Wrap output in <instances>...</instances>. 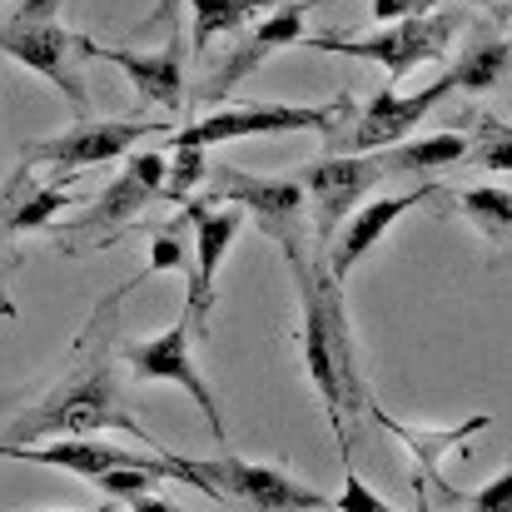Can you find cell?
I'll return each instance as SVG.
<instances>
[{
	"label": "cell",
	"mask_w": 512,
	"mask_h": 512,
	"mask_svg": "<svg viewBox=\"0 0 512 512\" xmlns=\"http://www.w3.org/2000/svg\"><path fill=\"white\" fill-rule=\"evenodd\" d=\"M184 219L194 224V259H189V274H184V319L194 329V339L209 329V309H214V284H219V269L244 229V209L239 204H224V199H209V194H189L184 199Z\"/></svg>",
	"instance_id": "6"
},
{
	"label": "cell",
	"mask_w": 512,
	"mask_h": 512,
	"mask_svg": "<svg viewBox=\"0 0 512 512\" xmlns=\"http://www.w3.org/2000/svg\"><path fill=\"white\" fill-rule=\"evenodd\" d=\"M353 110V95L343 90L339 100L329 105H279V100H249V105H229V110H214L194 125H184L170 145H184V150H214V145H229V140H249V135H324L334 140L343 130Z\"/></svg>",
	"instance_id": "3"
},
{
	"label": "cell",
	"mask_w": 512,
	"mask_h": 512,
	"mask_svg": "<svg viewBox=\"0 0 512 512\" xmlns=\"http://www.w3.org/2000/svg\"><path fill=\"white\" fill-rule=\"evenodd\" d=\"M125 503H130V512H189V508H179V503H170V498H160V493H135Z\"/></svg>",
	"instance_id": "28"
},
{
	"label": "cell",
	"mask_w": 512,
	"mask_h": 512,
	"mask_svg": "<svg viewBox=\"0 0 512 512\" xmlns=\"http://www.w3.org/2000/svg\"><path fill=\"white\" fill-rule=\"evenodd\" d=\"M165 135L160 120H75L60 135L30 140L25 145V170L30 165H55V170H90V165H110L120 155H130L140 140Z\"/></svg>",
	"instance_id": "7"
},
{
	"label": "cell",
	"mask_w": 512,
	"mask_h": 512,
	"mask_svg": "<svg viewBox=\"0 0 512 512\" xmlns=\"http://www.w3.org/2000/svg\"><path fill=\"white\" fill-rule=\"evenodd\" d=\"M0 274H5V264H0Z\"/></svg>",
	"instance_id": "32"
},
{
	"label": "cell",
	"mask_w": 512,
	"mask_h": 512,
	"mask_svg": "<svg viewBox=\"0 0 512 512\" xmlns=\"http://www.w3.org/2000/svg\"><path fill=\"white\" fill-rule=\"evenodd\" d=\"M0 55L50 80L60 95H70V110L90 120V90H85V35H75L60 20V0H25L10 20H0Z\"/></svg>",
	"instance_id": "2"
},
{
	"label": "cell",
	"mask_w": 512,
	"mask_h": 512,
	"mask_svg": "<svg viewBox=\"0 0 512 512\" xmlns=\"http://www.w3.org/2000/svg\"><path fill=\"white\" fill-rule=\"evenodd\" d=\"M125 363H130V373L140 383H174V388H184L194 398V408L204 413L214 443H224V413H219V403H214V393H209V383H204V373L194 363V329H189V319H174L170 329L155 334V339L130 343Z\"/></svg>",
	"instance_id": "10"
},
{
	"label": "cell",
	"mask_w": 512,
	"mask_h": 512,
	"mask_svg": "<svg viewBox=\"0 0 512 512\" xmlns=\"http://www.w3.org/2000/svg\"><path fill=\"white\" fill-rule=\"evenodd\" d=\"M334 508H339V512H398L388 498H383V493H373V488H368L353 468L343 473V493H339V503H334Z\"/></svg>",
	"instance_id": "25"
},
{
	"label": "cell",
	"mask_w": 512,
	"mask_h": 512,
	"mask_svg": "<svg viewBox=\"0 0 512 512\" xmlns=\"http://www.w3.org/2000/svg\"><path fill=\"white\" fill-rule=\"evenodd\" d=\"M368 10H373V25H393V20L433 10V0H368Z\"/></svg>",
	"instance_id": "27"
},
{
	"label": "cell",
	"mask_w": 512,
	"mask_h": 512,
	"mask_svg": "<svg viewBox=\"0 0 512 512\" xmlns=\"http://www.w3.org/2000/svg\"><path fill=\"white\" fill-rule=\"evenodd\" d=\"M433 194H443V184H413L408 194H373V199H363L348 219H343V234H334V244H329V279L334 284H348V274L363 264V254L408 214V209H418L423 199H433Z\"/></svg>",
	"instance_id": "14"
},
{
	"label": "cell",
	"mask_w": 512,
	"mask_h": 512,
	"mask_svg": "<svg viewBox=\"0 0 512 512\" xmlns=\"http://www.w3.org/2000/svg\"><path fill=\"white\" fill-rule=\"evenodd\" d=\"M378 174H383L378 155H329V160H314L309 170L299 174L304 199H309V214H314V239L324 249L334 244L343 219L373 194Z\"/></svg>",
	"instance_id": "11"
},
{
	"label": "cell",
	"mask_w": 512,
	"mask_h": 512,
	"mask_svg": "<svg viewBox=\"0 0 512 512\" xmlns=\"http://www.w3.org/2000/svg\"><path fill=\"white\" fill-rule=\"evenodd\" d=\"M413 493H418V503H423V512H428V483H418V478H413Z\"/></svg>",
	"instance_id": "30"
},
{
	"label": "cell",
	"mask_w": 512,
	"mask_h": 512,
	"mask_svg": "<svg viewBox=\"0 0 512 512\" xmlns=\"http://www.w3.org/2000/svg\"><path fill=\"white\" fill-rule=\"evenodd\" d=\"M199 473L209 478L214 498H239L249 512H314L329 508V498L319 488L294 483L284 468L274 463H249V458H214L199 463Z\"/></svg>",
	"instance_id": "12"
},
{
	"label": "cell",
	"mask_w": 512,
	"mask_h": 512,
	"mask_svg": "<svg viewBox=\"0 0 512 512\" xmlns=\"http://www.w3.org/2000/svg\"><path fill=\"white\" fill-rule=\"evenodd\" d=\"M0 458H10V463H25V448H15V443H0Z\"/></svg>",
	"instance_id": "29"
},
{
	"label": "cell",
	"mask_w": 512,
	"mask_h": 512,
	"mask_svg": "<svg viewBox=\"0 0 512 512\" xmlns=\"http://www.w3.org/2000/svg\"><path fill=\"white\" fill-rule=\"evenodd\" d=\"M468 512H512V473L493 478L488 488H478V493L468 498Z\"/></svg>",
	"instance_id": "26"
},
{
	"label": "cell",
	"mask_w": 512,
	"mask_h": 512,
	"mask_svg": "<svg viewBox=\"0 0 512 512\" xmlns=\"http://www.w3.org/2000/svg\"><path fill=\"white\" fill-rule=\"evenodd\" d=\"M478 150H468L483 170L493 174H512V125H488L483 140H473Z\"/></svg>",
	"instance_id": "23"
},
{
	"label": "cell",
	"mask_w": 512,
	"mask_h": 512,
	"mask_svg": "<svg viewBox=\"0 0 512 512\" xmlns=\"http://www.w3.org/2000/svg\"><path fill=\"white\" fill-rule=\"evenodd\" d=\"M204 155H209V150H184V145H174L170 170H165V199L184 204L189 194H199V189H204V174H209Z\"/></svg>",
	"instance_id": "22"
},
{
	"label": "cell",
	"mask_w": 512,
	"mask_h": 512,
	"mask_svg": "<svg viewBox=\"0 0 512 512\" xmlns=\"http://www.w3.org/2000/svg\"><path fill=\"white\" fill-rule=\"evenodd\" d=\"M85 55L120 65L145 105H160L165 115H179V110H184V35H179V30H174L160 50H125V45H105V40H90V35H85Z\"/></svg>",
	"instance_id": "15"
},
{
	"label": "cell",
	"mask_w": 512,
	"mask_h": 512,
	"mask_svg": "<svg viewBox=\"0 0 512 512\" xmlns=\"http://www.w3.org/2000/svg\"><path fill=\"white\" fill-rule=\"evenodd\" d=\"M55 512H65V508H55Z\"/></svg>",
	"instance_id": "33"
},
{
	"label": "cell",
	"mask_w": 512,
	"mask_h": 512,
	"mask_svg": "<svg viewBox=\"0 0 512 512\" xmlns=\"http://www.w3.org/2000/svg\"><path fill=\"white\" fill-rule=\"evenodd\" d=\"M478 5H493V0H478Z\"/></svg>",
	"instance_id": "31"
},
{
	"label": "cell",
	"mask_w": 512,
	"mask_h": 512,
	"mask_svg": "<svg viewBox=\"0 0 512 512\" xmlns=\"http://www.w3.org/2000/svg\"><path fill=\"white\" fill-rule=\"evenodd\" d=\"M85 348L75 358V368L10 423V443L15 448H35V443H55V438H105V433H130L145 438V423L125 408V393L115 383V358L105 343L85 334Z\"/></svg>",
	"instance_id": "1"
},
{
	"label": "cell",
	"mask_w": 512,
	"mask_h": 512,
	"mask_svg": "<svg viewBox=\"0 0 512 512\" xmlns=\"http://www.w3.org/2000/svg\"><path fill=\"white\" fill-rule=\"evenodd\" d=\"M165 170H170V155H165V150H140V155H130L120 179L105 184V189L80 209V219L70 224V234H105V229H120V224H130L135 214H145V204L165 199Z\"/></svg>",
	"instance_id": "13"
},
{
	"label": "cell",
	"mask_w": 512,
	"mask_h": 512,
	"mask_svg": "<svg viewBox=\"0 0 512 512\" xmlns=\"http://www.w3.org/2000/svg\"><path fill=\"white\" fill-rule=\"evenodd\" d=\"M145 274H189V259H184V239H179V229H160L155 234V244H150V264H145Z\"/></svg>",
	"instance_id": "24"
},
{
	"label": "cell",
	"mask_w": 512,
	"mask_h": 512,
	"mask_svg": "<svg viewBox=\"0 0 512 512\" xmlns=\"http://www.w3.org/2000/svg\"><path fill=\"white\" fill-rule=\"evenodd\" d=\"M508 70H512V40H483V45H473V50L448 70V80H453V90L483 95V90L503 85Z\"/></svg>",
	"instance_id": "20"
},
{
	"label": "cell",
	"mask_w": 512,
	"mask_h": 512,
	"mask_svg": "<svg viewBox=\"0 0 512 512\" xmlns=\"http://www.w3.org/2000/svg\"><path fill=\"white\" fill-rule=\"evenodd\" d=\"M75 204V194L70 189H55V184H35L30 170L15 179V204L5 209V229H15V234H25V229H45L55 214H65Z\"/></svg>",
	"instance_id": "19"
},
{
	"label": "cell",
	"mask_w": 512,
	"mask_h": 512,
	"mask_svg": "<svg viewBox=\"0 0 512 512\" xmlns=\"http://www.w3.org/2000/svg\"><path fill=\"white\" fill-rule=\"evenodd\" d=\"M204 179L209 184L199 194L224 199V204H239L244 219L264 239H274L284 254L304 244V184H299V174L294 179H274V174H249V170H234V165H214Z\"/></svg>",
	"instance_id": "5"
},
{
	"label": "cell",
	"mask_w": 512,
	"mask_h": 512,
	"mask_svg": "<svg viewBox=\"0 0 512 512\" xmlns=\"http://www.w3.org/2000/svg\"><path fill=\"white\" fill-rule=\"evenodd\" d=\"M279 0H189L194 10V55H204L219 35H239L259 15H269Z\"/></svg>",
	"instance_id": "17"
},
{
	"label": "cell",
	"mask_w": 512,
	"mask_h": 512,
	"mask_svg": "<svg viewBox=\"0 0 512 512\" xmlns=\"http://www.w3.org/2000/svg\"><path fill=\"white\" fill-rule=\"evenodd\" d=\"M448 95H453V80H448V75H438L433 85H423V90H413V95H398V85H383L368 105H358V120H353L348 130H339L329 145H334V155H378V150L408 140L413 125H418L438 100H448Z\"/></svg>",
	"instance_id": "9"
},
{
	"label": "cell",
	"mask_w": 512,
	"mask_h": 512,
	"mask_svg": "<svg viewBox=\"0 0 512 512\" xmlns=\"http://www.w3.org/2000/svg\"><path fill=\"white\" fill-rule=\"evenodd\" d=\"M468 150H473V140L468 135H458V130H443V135H428V140H398L388 155H378V165L383 170H448V165H458V160H468Z\"/></svg>",
	"instance_id": "18"
},
{
	"label": "cell",
	"mask_w": 512,
	"mask_h": 512,
	"mask_svg": "<svg viewBox=\"0 0 512 512\" xmlns=\"http://www.w3.org/2000/svg\"><path fill=\"white\" fill-rule=\"evenodd\" d=\"M314 5H324V0H289V5H274L269 15H259L254 25H244L239 35V45L229 50V60L199 85V100L204 105H219L224 95H234L269 55H279V50H289V45H299L304 35H309V10Z\"/></svg>",
	"instance_id": "8"
},
{
	"label": "cell",
	"mask_w": 512,
	"mask_h": 512,
	"mask_svg": "<svg viewBox=\"0 0 512 512\" xmlns=\"http://www.w3.org/2000/svg\"><path fill=\"white\" fill-rule=\"evenodd\" d=\"M458 30V15L448 10H423L393 25H378L368 35H304L299 45L324 50V55H343V60H368V65H388V85H398L408 70H418L423 60H438L448 50Z\"/></svg>",
	"instance_id": "4"
},
{
	"label": "cell",
	"mask_w": 512,
	"mask_h": 512,
	"mask_svg": "<svg viewBox=\"0 0 512 512\" xmlns=\"http://www.w3.org/2000/svg\"><path fill=\"white\" fill-rule=\"evenodd\" d=\"M373 413V423H383V433H393L403 448H408V458H413V478L418 483H433L448 503H458V488L443 478V458L453 453V448H463L473 433H483L488 423H493V413H473V418H463V423H453V428H418V423H403V418H393V413H383V408H368Z\"/></svg>",
	"instance_id": "16"
},
{
	"label": "cell",
	"mask_w": 512,
	"mask_h": 512,
	"mask_svg": "<svg viewBox=\"0 0 512 512\" xmlns=\"http://www.w3.org/2000/svg\"><path fill=\"white\" fill-rule=\"evenodd\" d=\"M458 209L488 234V239H503L512 234V189L508 184H478L458 199Z\"/></svg>",
	"instance_id": "21"
}]
</instances>
